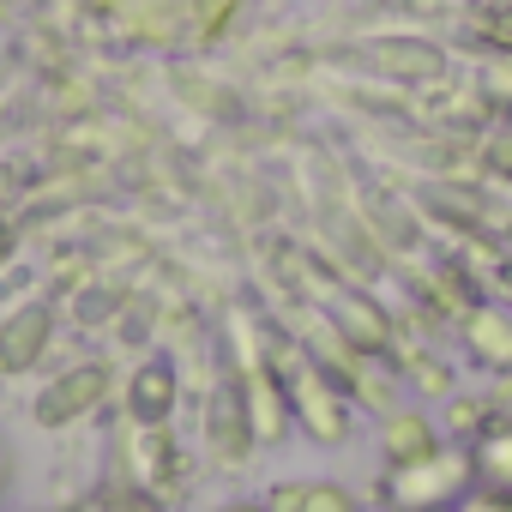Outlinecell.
<instances>
[{"instance_id": "obj_1", "label": "cell", "mask_w": 512, "mask_h": 512, "mask_svg": "<svg viewBox=\"0 0 512 512\" xmlns=\"http://www.w3.org/2000/svg\"><path fill=\"white\" fill-rule=\"evenodd\" d=\"M284 386H290V422H296L302 440H314V446H326V452L350 446V434H356V404H350V392L338 386V374H332L320 356L284 344Z\"/></svg>"}, {"instance_id": "obj_2", "label": "cell", "mask_w": 512, "mask_h": 512, "mask_svg": "<svg viewBox=\"0 0 512 512\" xmlns=\"http://www.w3.org/2000/svg\"><path fill=\"white\" fill-rule=\"evenodd\" d=\"M470 488H476L470 446L446 440L440 452H428L416 464H386L374 482V500H380V512H452Z\"/></svg>"}, {"instance_id": "obj_3", "label": "cell", "mask_w": 512, "mask_h": 512, "mask_svg": "<svg viewBox=\"0 0 512 512\" xmlns=\"http://www.w3.org/2000/svg\"><path fill=\"white\" fill-rule=\"evenodd\" d=\"M235 338H241V344H235V362H229V386H235V398H241L253 434H260V446H284V440L296 434V422H290L284 362L247 338V320H235Z\"/></svg>"}, {"instance_id": "obj_4", "label": "cell", "mask_w": 512, "mask_h": 512, "mask_svg": "<svg viewBox=\"0 0 512 512\" xmlns=\"http://www.w3.org/2000/svg\"><path fill=\"white\" fill-rule=\"evenodd\" d=\"M109 398H115V368H109V362H73V368H61V374L37 392L31 416H37V428H79V422L97 416Z\"/></svg>"}, {"instance_id": "obj_5", "label": "cell", "mask_w": 512, "mask_h": 512, "mask_svg": "<svg viewBox=\"0 0 512 512\" xmlns=\"http://www.w3.org/2000/svg\"><path fill=\"white\" fill-rule=\"evenodd\" d=\"M127 434L139 440V446H133V464H127V488L151 494L157 506L181 500L175 488L187 482V470H181V452H175V440H169V422L151 428V422H133V416H127Z\"/></svg>"}, {"instance_id": "obj_6", "label": "cell", "mask_w": 512, "mask_h": 512, "mask_svg": "<svg viewBox=\"0 0 512 512\" xmlns=\"http://www.w3.org/2000/svg\"><path fill=\"white\" fill-rule=\"evenodd\" d=\"M458 338H464V356L482 368V374H512V308L506 302H476V308H464L458 320Z\"/></svg>"}, {"instance_id": "obj_7", "label": "cell", "mask_w": 512, "mask_h": 512, "mask_svg": "<svg viewBox=\"0 0 512 512\" xmlns=\"http://www.w3.org/2000/svg\"><path fill=\"white\" fill-rule=\"evenodd\" d=\"M205 446H211V458L223 464V470H247L253 458H260L266 446H260V434H253V422H247V410H241V398H235V386L223 380L217 392H211V410H205Z\"/></svg>"}, {"instance_id": "obj_8", "label": "cell", "mask_w": 512, "mask_h": 512, "mask_svg": "<svg viewBox=\"0 0 512 512\" xmlns=\"http://www.w3.org/2000/svg\"><path fill=\"white\" fill-rule=\"evenodd\" d=\"M440 446H446V428H440V416L428 404L404 398V404H392L380 416V464H416V458H428Z\"/></svg>"}, {"instance_id": "obj_9", "label": "cell", "mask_w": 512, "mask_h": 512, "mask_svg": "<svg viewBox=\"0 0 512 512\" xmlns=\"http://www.w3.org/2000/svg\"><path fill=\"white\" fill-rule=\"evenodd\" d=\"M49 350H55V308L49 302H25L0 320V374H31Z\"/></svg>"}, {"instance_id": "obj_10", "label": "cell", "mask_w": 512, "mask_h": 512, "mask_svg": "<svg viewBox=\"0 0 512 512\" xmlns=\"http://www.w3.org/2000/svg\"><path fill=\"white\" fill-rule=\"evenodd\" d=\"M266 512H362V494L338 476H290L266 494Z\"/></svg>"}, {"instance_id": "obj_11", "label": "cell", "mask_w": 512, "mask_h": 512, "mask_svg": "<svg viewBox=\"0 0 512 512\" xmlns=\"http://www.w3.org/2000/svg\"><path fill=\"white\" fill-rule=\"evenodd\" d=\"M175 404H181V380H175L169 362L133 368V380H127V416H133V422L163 428V422H175Z\"/></svg>"}, {"instance_id": "obj_12", "label": "cell", "mask_w": 512, "mask_h": 512, "mask_svg": "<svg viewBox=\"0 0 512 512\" xmlns=\"http://www.w3.org/2000/svg\"><path fill=\"white\" fill-rule=\"evenodd\" d=\"M368 61H374L386 79H398V85H434V79L446 73V55H440L434 43H416V37H386V43L368 49Z\"/></svg>"}, {"instance_id": "obj_13", "label": "cell", "mask_w": 512, "mask_h": 512, "mask_svg": "<svg viewBox=\"0 0 512 512\" xmlns=\"http://www.w3.org/2000/svg\"><path fill=\"white\" fill-rule=\"evenodd\" d=\"M470 470H476V488L512 494V416H494V422L470 440Z\"/></svg>"}, {"instance_id": "obj_14", "label": "cell", "mask_w": 512, "mask_h": 512, "mask_svg": "<svg viewBox=\"0 0 512 512\" xmlns=\"http://www.w3.org/2000/svg\"><path fill=\"white\" fill-rule=\"evenodd\" d=\"M500 416V404H494V392H476V398H464V392H452L446 398V410H440V428H446V440H476L488 422Z\"/></svg>"}, {"instance_id": "obj_15", "label": "cell", "mask_w": 512, "mask_h": 512, "mask_svg": "<svg viewBox=\"0 0 512 512\" xmlns=\"http://www.w3.org/2000/svg\"><path fill=\"white\" fill-rule=\"evenodd\" d=\"M464 25L488 55H512V0H470Z\"/></svg>"}, {"instance_id": "obj_16", "label": "cell", "mask_w": 512, "mask_h": 512, "mask_svg": "<svg viewBox=\"0 0 512 512\" xmlns=\"http://www.w3.org/2000/svg\"><path fill=\"white\" fill-rule=\"evenodd\" d=\"M67 512H163L151 494H139V488H127V482H109V488H97V494H79Z\"/></svg>"}, {"instance_id": "obj_17", "label": "cell", "mask_w": 512, "mask_h": 512, "mask_svg": "<svg viewBox=\"0 0 512 512\" xmlns=\"http://www.w3.org/2000/svg\"><path fill=\"white\" fill-rule=\"evenodd\" d=\"M482 169H488L500 187H512V121H500V127L482 139Z\"/></svg>"}, {"instance_id": "obj_18", "label": "cell", "mask_w": 512, "mask_h": 512, "mask_svg": "<svg viewBox=\"0 0 512 512\" xmlns=\"http://www.w3.org/2000/svg\"><path fill=\"white\" fill-rule=\"evenodd\" d=\"M482 97L494 109H512V55H488L482 61Z\"/></svg>"}, {"instance_id": "obj_19", "label": "cell", "mask_w": 512, "mask_h": 512, "mask_svg": "<svg viewBox=\"0 0 512 512\" xmlns=\"http://www.w3.org/2000/svg\"><path fill=\"white\" fill-rule=\"evenodd\" d=\"M458 512H512V494H500V488H470V494L458 500Z\"/></svg>"}, {"instance_id": "obj_20", "label": "cell", "mask_w": 512, "mask_h": 512, "mask_svg": "<svg viewBox=\"0 0 512 512\" xmlns=\"http://www.w3.org/2000/svg\"><path fill=\"white\" fill-rule=\"evenodd\" d=\"M7 494H13V446L0 434V512H7Z\"/></svg>"}, {"instance_id": "obj_21", "label": "cell", "mask_w": 512, "mask_h": 512, "mask_svg": "<svg viewBox=\"0 0 512 512\" xmlns=\"http://www.w3.org/2000/svg\"><path fill=\"white\" fill-rule=\"evenodd\" d=\"M211 512H266V500H223V506H211Z\"/></svg>"}, {"instance_id": "obj_22", "label": "cell", "mask_w": 512, "mask_h": 512, "mask_svg": "<svg viewBox=\"0 0 512 512\" xmlns=\"http://www.w3.org/2000/svg\"><path fill=\"white\" fill-rule=\"evenodd\" d=\"M500 260H506V266H512V223H506V229H500Z\"/></svg>"}, {"instance_id": "obj_23", "label": "cell", "mask_w": 512, "mask_h": 512, "mask_svg": "<svg viewBox=\"0 0 512 512\" xmlns=\"http://www.w3.org/2000/svg\"><path fill=\"white\" fill-rule=\"evenodd\" d=\"M452 512H458V506H452Z\"/></svg>"}]
</instances>
